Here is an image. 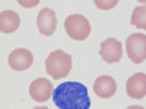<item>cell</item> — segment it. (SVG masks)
Instances as JSON below:
<instances>
[{"label": "cell", "mask_w": 146, "mask_h": 109, "mask_svg": "<svg viewBox=\"0 0 146 109\" xmlns=\"http://www.w3.org/2000/svg\"><path fill=\"white\" fill-rule=\"evenodd\" d=\"M137 2H140V3H146V0H137Z\"/></svg>", "instance_id": "15"}, {"label": "cell", "mask_w": 146, "mask_h": 109, "mask_svg": "<svg viewBox=\"0 0 146 109\" xmlns=\"http://www.w3.org/2000/svg\"><path fill=\"white\" fill-rule=\"evenodd\" d=\"M94 3L100 10H110L117 6L118 0H94Z\"/></svg>", "instance_id": "13"}, {"label": "cell", "mask_w": 146, "mask_h": 109, "mask_svg": "<svg viewBox=\"0 0 146 109\" xmlns=\"http://www.w3.org/2000/svg\"><path fill=\"white\" fill-rule=\"evenodd\" d=\"M64 29L72 39L85 41L91 33V23L83 15H69L64 20Z\"/></svg>", "instance_id": "3"}, {"label": "cell", "mask_w": 146, "mask_h": 109, "mask_svg": "<svg viewBox=\"0 0 146 109\" xmlns=\"http://www.w3.org/2000/svg\"><path fill=\"white\" fill-rule=\"evenodd\" d=\"M100 55L108 64L118 63L123 58V45L117 38H108L100 47Z\"/></svg>", "instance_id": "5"}, {"label": "cell", "mask_w": 146, "mask_h": 109, "mask_svg": "<svg viewBox=\"0 0 146 109\" xmlns=\"http://www.w3.org/2000/svg\"><path fill=\"white\" fill-rule=\"evenodd\" d=\"M126 53L135 64H140L146 60V35L131 33L126 39Z\"/></svg>", "instance_id": "4"}, {"label": "cell", "mask_w": 146, "mask_h": 109, "mask_svg": "<svg viewBox=\"0 0 146 109\" xmlns=\"http://www.w3.org/2000/svg\"><path fill=\"white\" fill-rule=\"evenodd\" d=\"M7 63H9L12 70L23 71V70H28L32 66L34 55L29 50H27V48H18V50H13L9 54Z\"/></svg>", "instance_id": "6"}, {"label": "cell", "mask_w": 146, "mask_h": 109, "mask_svg": "<svg viewBox=\"0 0 146 109\" xmlns=\"http://www.w3.org/2000/svg\"><path fill=\"white\" fill-rule=\"evenodd\" d=\"M53 84L51 81H48L47 79H35L29 84V95L32 100L44 103L53 96Z\"/></svg>", "instance_id": "7"}, {"label": "cell", "mask_w": 146, "mask_h": 109, "mask_svg": "<svg viewBox=\"0 0 146 109\" xmlns=\"http://www.w3.org/2000/svg\"><path fill=\"white\" fill-rule=\"evenodd\" d=\"M45 70L53 80H60L66 77L72 70V57L63 50H56L50 53L45 60Z\"/></svg>", "instance_id": "2"}, {"label": "cell", "mask_w": 146, "mask_h": 109, "mask_svg": "<svg viewBox=\"0 0 146 109\" xmlns=\"http://www.w3.org/2000/svg\"><path fill=\"white\" fill-rule=\"evenodd\" d=\"M16 2L22 7H35V6H38L40 0H16Z\"/></svg>", "instance_id": "14"}, {"label": "cell", "mask_w": 146, "mask_h": 109, "mask_svg": "<svg viewBox=\"0 0 146 109\" xmlns=\"http://www.w3.org/2000/svg\"><path fill=\"white\" fill-rule=\"evenodd\" d=\"M53 102L60 109H89L88 89L79 81H64L54 89Z\"/></svg>", "instance_id": "1"}, {"label": "cell", "mask_w": 146, "mask_h": 109, "mask_svg": "<svg viewBox=\"0 0 146 109\" xmlns=\"http://www.w3.org/2000/svg\"><path fill=\"white\" fill-rule=\"evenodd\" d=\"M126 93L131 99H143L146 96V73H135L126 81Z\"/></svg>", "instance_id": "9"}, {"label": "cell", "mask_w": 146, "mask_h": 109, "mask_svg": "<svg viewBox=\"0 0 146 109\" xmlns=\"http://www.w3.org/2000/svg\"><path fill=\"white\" fill-rule=\"evenodd\" d=\"M131 25L146 31V6L135 7V10L131 13Z\"/></svg>", "instance_id": "12"}, {"label": "cell", "mask_w": 146, "mask_h": 109, "mask_svg": "<svg viewBox=\"0 0 146 109\" xmlns=\"http://www.w3.org/2000/svg\"><path fill=\"white\" fill-rule=\"evenodd\" d=\"M94 92L102 99H110L117 92V83L111 76H101L94 83Z\"/></svg>", "instance_id": "10"}, {"label": "cell", "mask_w": 146, "mask_h": 109, "mask_svg": "<svg viewBox=\"0 0 146 109\" xmlns=\"http://www.w3.org/2000/svg\"><path fill=\"white\" fill-rule=\"evenodd\" d=\"M36 26H38V31L41 32V35L45 36H51L56 29H57V16L56 12L44 7L40 10L38 16H36Z\"/></svg>", "instance_id": "8"}, {"label": "cell", "mask_w": 146, "mask_h": 109, "mask_svg": "<svg viewBox=\"0 0 146 109\" xmlns=\"http://www.w3.org/2000/svg\"><path fill=\"white\" fill-rule=\"evenodd\" d=\"M21 25V18L13 10H3L0 13V31L2 33L15 32Z\"/></svg>", "instance_id": "11"}]
</instances>
